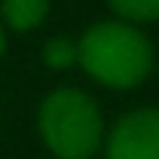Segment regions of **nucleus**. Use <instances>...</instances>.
Instances as JSON below:
<instances>
[{
  "label": "nucleus",
  "mask_w": 159,
  "mask_h": 159,
  "mask_svg": "<svg viewBox=\"0 0 159 159\" xmlns=\"http://www.w3.org/2000/svg\"><path fill=\"white\" fill-rule=\"evenodd\" d=\"M7 53V28H3V22H0V56Z\"/></svg>",
  "instance_id": "0eeeda50"
},
{
  "label": "nucleus",
  "mask_w": 159,
  "mask_h": 159,
  "mask_svg": "<svg viewBox=\"0 0 159 159\" xmlns=\"http://www.w3.org/2000/svg\"><path fill=\"white\" fill-rule=\"evenodd\" d=\"M38 131L56 159H91L103 143V116L84 91L56 88L38 109Z\"/></svg>",
  "instance_id": "f03ea898"
},
{
  "label": "nucleus",
  "mask_w": 159,
  "mask_h": 159,
  "mask_svg": "<svg viewBox=\"0 0 159 159\" xmlns=\"http://www.w3.org/2000/svg\"><path fill=\"white\" fill-rule=\"evenodd\" d=\"M106 159H159V109L122 116L106 140Z\"/></svg>",
  "instance_id": "7ed1b4c3"
},
{
  "label": "nucleus",
  "mask_w": 159,
  "mask_h": 159,
  "mask_svg": "<svg viewBox=\"0 0 159 159\" xmlns=\"http://www.w3.org/2000/svg\"><path fill=\"white\" fill-rule=\"evenodd\" d=\"M78 66L97 84L128 91L150 75L153 47L128 22H100L78 38Z\"/></svg>",
  "instance_id": "f257e3e1"
},
{
  "label": "nucleus",
  "mask_w": 159,
  "mask_h": 159,
  "mask_svg": "<svg viewBox=\"0 0 159 159\" xmlns=\"http://www.w3.org/2000/svg\"><path fill=\"white\" fill-rule=\"evenodd\" d=\"M109 7L125 22H156L159 19V0H109Z\"/></svg>",
  "instance_id": "423d86ee"
},
{
  "label": "nucleus",
  "mask_w": 159,
  "mask_h": 159,
  "mask_svg": "<svg viewBox=\"0 0 159 159\" xmlns=\"http://www.w3.org/2000/svg\"><path fill=\"white\" fill-rule=\"evenodd\" d=\"M41 56H44L47 69H56V72L59 69H72V66H78V41L66 38V34H56V38H50L44 44Z\"/></svg>",
  "instance_id": "39448f33"
},
{
  "label": "nucleus",
  "mask_w": 159,
  "mask_h": 159,
  "mask_svg": "<svg viewBox=\"0 0 159 159\" xmlns=\"http://www.w3.org/2000/svg\"><path fill=\"white\" fill-rule=\"evenodd\" d=\"M50 13V0H0V22L7 31H34Z\"/></svg>",
  "instance_id": "20e7f679"
}]
</instances>
